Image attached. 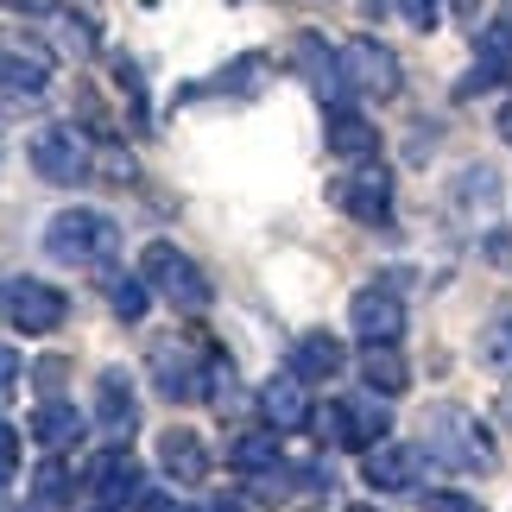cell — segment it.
I'll list each match as a JSON object with an SVG mask.
<instances>
[{"mask_svg": "<svg viewBox=\"0 0 512 512\" xmlns=\"http://www.w3.org/2000/svg\"><path fill=\"white\" fill-rule=\"evenodd\" d=\"M367 487H380V494H411V487H418V449L411 443H373L367 449Z\"/></svg>", "mask_w": 512, "mask_h": 512, "instance_id": "15", "label": "cell"}, {"mask_svg": "<svg viewBox=\"0 0 512 512\" xmlns=\"http://www.w3.org/2000/svg\"><path fill=\"white\" fill-rule=\"evenodd\" d=\"M114 247H121V228H114L102 209H64V215H51V228H45V253L57 266H76V272L108 266Z\"/></svg>", "mask_w": 512, "mask_h": 512, "instance_id": "2", "label": "cell"}, {"mask_svg": "<svg viewBox=\"0 0 512 512\" xmlns=\"http://www.w3.org/2000/svg\"><path fill=\"white\" fill-rule=\"evenodd\" d=\"M361 380L380 392V399H399L405 380H411V367L399 361V342H367V354H361Z\"/></svg>", "mask_w": 512, "mask_h": 512, "instance_id": "18", "label": "cell"}, {"mask_svg": "<svg viewBox=\"0 0 512 512\" xmlns=\"http://www.w3.org/2000/svg\"><path fill=\"white\" fill-rule=\"evenodd\" d=\"M152 380H159L165 399H196L209 386V367H196V348L177 342V336H159L152 342Z\"/></svg>", "mask_w": 512, "mask_h": 512, "instance_id": "7", "label": "cell"}, {"mask_svg": "<svg viewBox=\"0 0 512 512\" xmlns=\"http://www.w3.org/2000/svg\"><path fill=\"white\" fill-rule=\"evenodd\" d=\"M481 367L487 373H512V304L494 310L487 329H481Z\"/></svg>", "mask_w": 512, "mask_h": 512, "instance_id": "23", "label": "cell"}, {"mask_svg": "<svg viewBox=\"0 0 512 512\" xmlns=\"http://www.w3.org/2000/svg\"><path fill=\"white\" fill-rule=\"evenodd\" d=\"M424 456L456 468V475H481V468H494V437H487V424L475 411L462 405H430L424 411Z\"/></svg>", "mask_w": 512, "mask_h": 512, "instance_id": "1", "label": "cell"}, {"mask_svg": "<svg viewBox=\"0 0 512 512\" xmlns=\"http://www.w3.org/2000/svg\"><path fill=\"white\" fill-rule=\"evenodd\" d=\"M342 342L336 336H298L291 342V373H304V380H336L342 373Z\"/></svg>", "mask_w": 512, "mask_h": 512, "instance_id": "19", "label": "cell"}, {"mask_svg": "<svg viewBox=\"0 0 512 512\" xmlns=\"http://www.w3.org/2000/svg\"><path fill=\"white\" fill-rule=\"evenodd\" d=\"M13 468H19V437H13L7 424H0V481H7Z\"/></svg>", "mask_w": 512, "mask_h": 512, "instance_id": "30", "label": "cell"}, {"mask_svg": "<svg viewBox=\"0 0 512 512\" xmlns=\"http://www.w3.org/2000/svg\"><path fill=\"white\" fill-rule=\"evenodd\" d=\"M203 512H247V506H241V500H209Z\"/></svg>", "mask_w": 512, "mask_h": 512, "instance_id": "32", "label": "cell"}, {"mask_svg": "<svg viewBox=\"0 0 512 512\" xmlns=\"http://www.w3.org/2000/svg\"><path fill=\"white\" fill-rule=\"evenodd\" d=\"M336 203L361 228H386L392 222V177L386 171H348L342 184H336Z\"/></svg>", "mask_w": 512, "mask_h": 512, "instance_id": "9", "label": "cell"}, {"mask_svg": "<svg viewBox=\"0 0 512 512\" xmlns=\"http://www.w3.org/2000/svg\"><path fill=\"white\" fill-rule=\"evenodd\" d=\"M323 430H329V443H342V449H373L386 437V418H380V405H329L323 411Z\"/></svg>", "mask_w": 512, "mask_h": 512, "instance_id": "14", "label": "cell"}, {"mask_svg": "<svg viewBox=\"0 0 512 512\" xmlns=\"http://www.w3.org/2000/svg\"><path fill=\"white\" fill-rule=\"evenodd\" d=\"M38 500H51V506L70 500V468L64 462H45V468H38Z\"/></svg>", "mask_w": 512, "mask_h": 512, "instance_id": "26", "label": "cell"}, {"mask_svg": "<svg viewBox=\"0 0 512 512\" xmlns=\"http://www.w3.org/2000/svg\"><path fill=\"white\" fill-rule=\"evenodd\" d=\"M399 13H405V26H418V32L437 26V0H399Z\"/></svg>", "mask_w": 512, "mask_h": 512, "instance_id": "27", "label": "cell"}, {"mask_svg": "<svg viewBox=\"0 0 512 512\" xmlns=\"http://www.w3.org/2000/svg\"><path fill=\"white\" fill-rule=\"evenodd\" d=\"M140 279L159 291L171 310H209V279H203V266H196L190 253H177L171 241H152V247H146Z\"/></svg>", "mask_w": 512, "mask_h": 512, "instance_id": "3", "label": "cell"}, {"mask_svg": "<svg viewBox=\"0 0 512 512\" xmlns=\"http://www.w3.org/2000/svg\"><path fill=\"white\" fill-rule=\"evenodd\" d=\"M500 133H506V146H512V102L500 108Z\"/></svg>", "mask_w": 512, "mask_h": 512, "instance_id": "33", "label": "cell"}, {"mask_svg": "<svg viewBox=\"0 0 512 512\" xmlns=\"http://www.w3.org/2000/svg\"><path fill=\"white\" fill-rule=\"evenodd\" d=\"M500 26H506V32H512V0H506V7H500Z\"/></svg>", "mask_w": 512, "mask_h": 512, "instance_id": "34", "label": "cell"}, {"mask_svg": "<svg viewBox=\"0 0 512 512\" xmlns=\"http://www.w3.org/2000/svg\"><path fill=\"white\" fill-rule=\"evenodd\" d=\"M298 64H304V76L317 83V95L329 102V95H342V83H348V70H342V57H329L323 51V38H298Z\"/></svg>", "mask_w": 512, "mask_h": 512, "instance_id": "21", "label": "cell"}, {"mask_svg": "<svg viewBox=\"0 0 512 512\" xmlns=\"http://www.w3.org/2000/svg\"><path fill=\"white\" fill-rule=\"evenodd\" d=\"M424 512H481V500H468V494H430Z\"/></svg>", "mask_w": 512, "mask_h": 512, "instance_id": "29", "label": "cell"}, {"mask_svg": "<svg viewBox=\"0 0 512 512\" xmlns=\"http://www.w3.org/2000/svg\"><path fill=\"white\" fill-rule=\"evenodd\" d=\"M260 411L279 430H304L310 424V399H304V373H279V380L260 386Z\"/></svg>", "mask_w": 512, "mask_h": 512, "instance_id": "17", "label": "cell"}, {"mask_svg": "<svg viewBox=\"0 0 512 512\" xmlns=\"http://www.w3.org/2000/svg\"><path fill=\"white\" fill-rule=\"evenodd\" d=\"M228 462L241 468V475H266V468L279 462V437H266V430H260V437H241L228 449Z\"/></svg>", "mask_w": 512, "mask_h": 512, "instance_id": "24", "label": "cell"}, {"mask_svg": "<svg viewBox=\"0 0 512 512\" xmlns=\"http://www.w3.org/2000/svg\"><path fill=\"white\" fill-rule=\"evenodd\" d=\"M329 152H342V159H373V152H380V133H373L361 114L336 108L329 114Z\"/></svg>", "mask_w": 512, "mask_h": 512, "instance_id": "20", "label": "cell"}, {"mask_svg": "<svg viewBox=\"0 0 512 512\" xmlns=\"http://www.w3.org/2000/svg\"><path fill=\"white\" fill-rule=\"evenodd\" d=\"M342 70H348V83L361 89V95H373V102H392L399 95V57H392L380 38H348L342 45Z\"/></svg>", "mask_w": 512, "mask_h": 512, "instance_id": "6", "label": "cell"}, {"mask_svg": "<svg viewBox=\"0 0 512 512\" xmlns=\"http://www.w3.org/2000/svg\"><path fill=\"white\" fill-rule=\"evenodd\" d=\"M348 323H354V336H367V342H399V336H405V304H399V291H386V285L354 291Z\"/></svg>", "mask_w": 512, "mask_h": 512, "instance_id": "10", "label": "cell"}, {"mask_svg": "<svg viewBox=\"0 0 512 512\" xmlns=\"http://www.w3.org/2000/svg\"><path fill=\"white\" fill-rule=\"evenodd\" d=\"M26 159H32V171L45 177V184H76V177L89 171V140L76 127H38L32 133V146H26Z\"/></svg>", "mask_w": 512, "mask_h": 512, "instance_id": "5", "label": "cell"}, {"mask_svg": "<svg viewBox=\"0 0 512 512\" xmlns=\"http://www.w3.org/2000/svg\"><path fill=\"white\" fill-rule=\"evenodd\" d=\"M159 462H165V475L177 481V487H196L209 475V449H203V437H196V430H165L159 437Z\"/></svg>", "mask_w": 512, "mask_h": 512, "instance_id": "16", "label": "cell"}, {"mask_svg": "<svg viewBox=\"0 0 512 512\" xmlns=\"http://www.w3.org/2000/svg\"><path fill=\"white\" fill-rule=\"evenodd\" d=\"M133 418H140V399H133V380H127L121 367H108L102 380H95V424H102L108 437L121 443L127 430H133Z\"/></svg>", "mask_w": 512, "mask_h": 512, "instance_id": "13", "label": "cell"}, {"mask_svg": "<svg viewBox=\"0 0 512 512\" xmlns=\"http://www.w3.org/2000/svg\"><path fill=\"white\" fill-rule=\"evenodd\" d=\"M51 70H57V57H51L45 38H32V32H19V26L0 32V83H7L13 95H45L51 89Z\"/></svg>", "mask_w": 512, "mask_h": 512, "instance_id": "4", "label": "cell"}, {"mask_svg": "<svg viewBox=\"0 0 512 512\" xmlns=\"http://www.w3.org/2000/svg\"><path fill=\"white\" fill-rule=\"evenodd\" d=\"M7 317L26 329V336H51V329L70 317V304H64V291L45 285V279H19L7 291Z\"/></svg>", "mask_w": 512, "mask_h": 512, "instance_id": "8", "label": "cell"}, {"mask_svg": "<svg viewBox=\"0 0 512 512\" xmlns=\"http://www.w3.org/2000/svg\"><path fill=\"white\" fill-rule=\"evenodd\" d=\"M83 487H89L102 506H127V500H140V462H133L127 449L114 443V449H102V456L83 468Z\"/></svg>", "mask_w": 512, "mask_h": 512, "instance_id": "11", "label": "cell"}, {"mask_svg": "<svg viewBox=\"0 0 512 512\" xmlns=\"http://www.w3.org/2000/svg\"><path fill=\"white\" fill-rule=\"evenodd\" d=\"M32 437H38V449L57 456V449H70L76 437H83V418H76L70 405H38L32 411Z\"/></svg>", "mask_w": 512, "mask_h": 512, "instance_id": "22", "label": "cell"}, {"mask_svg": "<svg viewBox=\"0 0 512 512\" xmlns=\"http://www.w3.org/2000/svg\"><path fill=\"white\" fill-rule=\"evenodd\" d=\"M449 209L468 215V222H494V209H500V171L494 165H468L456 171V184H449Z\"/></svg>", "mask_w": 512, "mask_h": 512, "instance_id": "12", "label": "cell"}, {"mask_svg": "<svg viewBox=\"0 0 512 512\" xmlns=\"http://www.w3.org/2000/svg\"><path fill=\"white\" fill-rule=\"evenodd\" d=\"M13 392H19V354H13V348H0V405H7Z\"/></svg>", "mask_w": 512, "mask_h": 512, "instance_id": "28", "label": "cell"}, {"mask_svg": "<svg viewBox=\"0 0 512 512\" xmlns=\"http://www.w3.org/2000/svg\"><path fill=\"white\" fill-rule=\"evenodd\" d=\"M354 512H373V506H354Z\"/></svg>", "mask_w": 512, "mask_h": 512, "instance_id": "35", "label": "cell"}, {"mask_svg": "<svg viewBox=\"0 0 512 512\" xmlns=\"http://www.w3.org/2000/svg\"><path fill=\"white\" fill-rule=\"evenodd\" d=\"M146 512H190V506H177L171 494H152V500H146Z\"/></svg>", "mask_w": 512, "mask_h": 512, "instance_id": "31", "label": "cell"}, {"mask_svg": "<svg viewBox=\"0 0 512 512\" xmlns=\"http://www.w3.org/2000/svg\"><path fill=\"white\" fill-rule=\"evenodd\" d=\"M108 304H114V317L140 323L146 304H152V291H146V279H114V285H108Z\"/></svg>", "mask_w": 512, "mask_h": 512, "instance_id": "25", "label": "cell"}]
</instances>
